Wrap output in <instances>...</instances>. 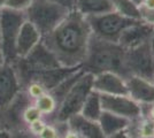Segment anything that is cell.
Segmentation results:
<instances>
[{
    "instance_id": "1",
    "label": "cell",
    "mask_w": 154,
    "mask_h": 138,
    "mask_svg": "<svg viewBox=\"0 0 154 138\" xmlns=\"http://www.w3.org/2000/svg\"><path fill=\"white\" fill-rule=\"evenodd\" d=\"M92 31L88 19L71 11L51 33L42 38L62 67H82Z\"/></svg>"
},
{
    "instance_id": "2",
    "label": "cell",
    "mask_w": 154,
    "mask_h": 138,
    "mask_svg": "<svg viewBox=\"0 0 154 138\" xmlns=\"http://www.w3.org/2000/svg\"><path fill=\"white\" fill-rule=\"evenodd\" d=\"M82 69L93 76L101 72H114L124 79L130 77L125 67V50L119 43L101 39L94 35L91 36Z\"/></svg>"
},
{
    "instance_id": "3",
    "label": "cell",
    "mask_w": 154,
    "mask_h": 138,
    "mask_svg": "<svg viewBox=\"0 0 154 138\" xmlns=\"http://www.w3.org/2000/svg\"><path fill=\"white\" fill-rule=\"evenodd\" d=\"M93 90V75L84 72L76 83L66 93L63 99L59 104L53 118L48 121L52 123H67L70 118L81 113L85 100Z\"/></svg>"
},
{
    "instance_id": "4",
    "label": "cell",
    "mask_w": 154,
    "mask_h": 138,
    "mask_svg": "<svg viewBox=\"0 0 154 138\" xmlns=\"http://www.w3.org/2000/svg\"><path fill=\"white\" fill-rule=\"evenodd\" d=\"M69 11L64 7L47 0H35L26 9V20L36 26L42 37L51 33L68 15Z\"/></svg>"
},
{
    "instance_id": "5",
    "label": "cell",
    "mask_w": 154,
    "mask_h": 138,
    "mask_svg": "<svg viewBox=\"0 0 154 138\" xmlns=\"http://www.w3.org/2000/svg\"><path fill=\"white\" fill-rule=\"evenodd\" d=\"M26 21V14L8 8L0 11V50L2 51L7 62L16 60L15 43L20 29Z\"/></svg>"
},
{
    "instance_id": "6",
    "label": "cell",
    "mask_w": 154,
    "mask_h": 138,
    "mask_svg": "<svg viewBox=\"0 0 154 138\" xmlns=\"http://www.w3.org/2000/svg\"><path fill=\"white\" fill-rule=\"evenodd\" d=\"M86 19L90 24L92 35L101 39L114 41V43H117L124 29H127L129 26L134 24L136 21H138L125 17L114 11L103 15L86 17Z\"/></svg>"
},
{
    "instance_id": "7",
    "label": "cell",
    "mask_w": 154,
    "mask_h": 138,
    "mask_svg": "<svg viewBox=\"0 0 154 138\" xmlns=\"http://www.w3.org/2000/svg\"><path fill=\"white\" fill-rule=\"evenodd\" d=\"M125 67L129 76H138L151 81L154 74V58L149 43L136 48L125 50Z\"/></svg>"
},
{
    "instance_id": "8",
    "label": "cell",
    "mask_w": 154,
    "mask_h": 138,
    "mask_svg": "<svg viewBox=\"0 0 154 138\" xmlns=\"http://www.w3.org/2000/svg\"><path fill=\"white\" fill-rule=\"evenodd\" d=\"M22 91L19 74L11 62L0 67V111L5 109Z\"/></svg>"
},
{
    "instance_id": "9",
    "label": "cell",
    "mask_w": 154,
    "mask_h": 138,
    "mask_svg": "<svg viewBox=\"0 0 154 138\" xmlns=\"http://www.w3.org/2000/svg\"><path fill=\"white\" fill-rule=\"evenodd\" d=\"M103 111L113 113L128 120H134L140 115L141 106L129 96L100 94Z\"/></svg>"
},
{
    "instance_id": "10",
    "label": "cell",
    "mask_w": 154,
    "mask_h": 138,
    "mask_svg": "<svg viewBox=\"0 0 154 138\" xmlns=\"http://www.w3.org/2000/svg\"><path fill=\"white\" fill-rule=\"evenodd\" d=\"M153 26L141 20L136 21L134 24L129 26L121 33L117 43L124 50H131L138 46L149 43L151 36L153 32Z\"/></svg>"
},
{
    "instance_id": "11",
    "label": "cell",
    "mask_w": 154,
    "mask_h": 138,
    "mask_svg": "<svg viewBox=\"0 0 154 138\" xmlns=\"http://www.w3.org/2000/svg\"><path fill=\"white\" fill-rule=\"evenodd\" d=\"M93 90L100 94L128 96L125 79L114 72H101L93 76Z\"/></svg>"
},
{
    "instance_id": "12",
    "label": "cell",
    "mask_w": 154,
    "mask_h": 138,
    "mask_svg": "<svg viewBox=\"0 0 154 138\" xmlns=\"http://www.w3.org/2000/svg\"><path fill=\"white\" fill-rule=\"evenodd\" d=\"M42 38L43 37L40 32L36 29V26L29 21H24V23L20 29L16 43H15L16 59L26 57L42 41Z\"/></svg>"
},
{
    "instance_id": "13",
    "label": "cell",
    "mask_w": 154,
    "mask_h": 138,
    "mask_svg": "<svg viewBox=\"0 0 154 138\" xmlns=\"http://www.w3.org/2000/svg\"><path fill=\"white\" fill-rule=\"evenodd\" d=\"M128 96L139 105L154 104V84L152 81L138 76H130L125 79Z\"/></svg>"
},
{
    "instance_id": "14",
    "label": "cell",
    "mask_w": 154,
    "mask_h": 138,
    "mask_svg": "<svg viewBox=\"0 0 154 138\" xmlns=\"http://www.w3.org/2000/svg\"><path fill=\"white\" fill-rule=\"evenodd\" d=\"M67 127L78 133L82 138H107L98 121L88 120L81 114L69 118L67 121Z\"/></svg>"
},
{
    "instance_id": "15",
    "label": "cell",
    "mask_w": 154,
    "mask_h": 138,
    "mask_svg": "<svg viewBox=\"0 0 154 138\" xmlns=\"http://www.w3.org/2000/svg\"><path fill=\"white\" fill-rule=\"evenodd\" d=\"M98 123L101 127V130L103 131L105 136L109 138L117 132L125 130L130 124V120L115 115L113 113L103 111L100 118L98 120Z\"/></svg>"
},
{
    "instance_id": "16",
    "label": "cell",
    "mask_w": 154,
    "mask_h": 138,
    "mask_svg": "<svg viewBox=\"0 0 154 138\" xmlns=\"http://www.w3.org/2000/svg\"><path fill=\"white\" fill-rule=\"evenodd\" d=\"M75 11L85 17H91L113 12L114 9L109 0H76Z\"/></svg>"
},
{
    "instance_id": "17",
    "label": "cell",
    "mask_w": 154,
    "mask_h": 138,
    "mask_svg": "<svg viewBox=\"0 0 154 138\" xmlns=\"http://www.w3.org/2000/svg\"><path fill=\"white\" fill-rule=\"evenodd\" d=\"M101 113H103V107H101L100 93L92 90L90 92V94L88 96L86 100H85L79 114L85 118H88V120L98 121Z\"/></svg>"
},
{
    "instance_id": "18",
    "label": "cell",
    "mask_w": 154,
    "mask_h": 138,
    "mask_svg": "<svg viewBox=\"0 0 154 138\" xmlns=\"http://www.w3.org/2000/svg\"><path fill=\"white\" fill-rule=\"evenodd\" d=\"M33 105L37 107V109L40 112L43 118H45L47 122L53 118V115L55 114L59 106L58 101L52 96L51 92H46L37 99H35Z\"/></svg>"
},
{
    "instance_id": "19",
    "label": "cell",
    "mask_w": 154,
    "mask_h": 138,
    "mask_svg": "<svg viewBox=\"0 0 154 138\" xmlns=\"http://www.w3.org/2000/svg\"><path fill=\"white\" fill-rule=\"evenodd\" d=\"M113 9L116 13L121 14L125 17L134 19V20H140V13L138 7L131 0H109Z\"/></svg>"
},
{
    "instance_id": "20",
    "label": "cell",
    "mask_w": 154,
    "mask_h": 138,
    "mask_svg": "<svg viewBox=\"0 0 154 138\" xmlns=\"http://www.w3.org/2000/svg\"><path fill=\"white\" fill-rule=\"evenodd\" d=\"M42 118H43L42 114L37 109V107L33 105V103L26 106L23 113H22V121H23L24 125H26V127L30 123H32V122H35V121H37V120Z\"/></svg>"
},
{
    "instance_id": "21",
    "label": "cell",
    "mask_w": 154,
    "mask_h": 138,
    "mask_svg": "<svg viewBox=\"0 0 154 138\" xmlns=\"http://www.w3.org/2000/svg\"><path fill=\"white\" fill-rule=\"evenodd\" d=\"M33 1L35 0H7L5 8L24 13L26 9L33 4Z\"/></svg>"
},
{
    "instance_id": "22",
    "label": "cell",
    "mask_w": 154,
    "mask_h": 138,
    "mask_svg": "<svg viewBox=\"0 0 154 138\" xmlns=\"http://www.w3.org/2000/svg\"><path fill=\"white\" fill-rule=\"evenodd\" d=\"M11 131H12V137L13 138H39L37 135L32 133L28 129V127H22V128L11 130Z\"/></svg>"
},
{
    "instance_id": "23",
    "label": "cell",
    "mask_w": 154,
    "mask_h": 138,
    "mask_svg": "<svg viewBox=\"0 0 154 138\" xmlns=\"http://www.w3.org/2000/svg\"><path fill=\"white\" fill-rule=\"evenodd\" d=\"M47 124V121H46L45 118H39L37 121H35V122H32L30 124L28 125V129L32 132V133H35V135H37L38 136L39 133L42 132V130L45 128V125Z\"/></svg>"
},
{
    "instance_id": "24",
    "label": "cell",
    "mask_w": 154,
    "mask_h": 138,
    "mask_svg": "<svg viewBox=\"0 0 154 138\" xmlns=\"http://www.w3.org/2000/svg\"><path fill=\"white\" fill-rule=\"evenodd\" d=\"M47 1H51V2H54L57 5L64 7L69 12L74 11L75 9V5H76V0H47Z\"/></svg>"
},
{
    "instance_id": "25",
    "label": "cell",
    "mask_w": 154,
    "mask_h": 138,
    "mask_svg": "<svg viewBox=\"0 0 154 138\" xmlns=\"http://www.w3.org/2000/svg\"><path fill=\"white\" fill-rule=\"evenodd\" d=\"M139 13H140V20L154 28V11H143Z\"/></svg>"
},
{
    "instance_id": "26",
    "label": "cell",
    "mask_w": 154,
    "mask_h": 138,
    "mask_svg": "<svg viewBox=\"0 0 154 138\" xmlns=\"http://www.w3.org/2000/svg\"><path fill=\"white\" fill-rule=\"evenodd\" d=\"M141 106V112L145 113L148 118H151L154 121V104L151 105H140Z\"/></svg>"
},
{
    "instance_id": "27",
    "label": "cell",
    "mask_w": 154,
    "mask_h": 138,
    "mask_svg": "<svg viewBox=\"0 0 154 138\" xmlns=\"http://www.w3.org/2000/svg\"><path fill=\"white\" fill-rule=\"evenodd\" d=\"M109 138H131L129 136L128 131H127V129L125 130H122V131L117 132L115 135H113V136H110Z\"/></svg>"
},
{
    "instance_id": "28",
    "label": "cell",
    "mask_w": 154,
    "mask_h": 138,
    "mask_svg": "<svg viewBox=\"0 0 154 138\" xmlns=\"http://www.w3.org/2000/svg\"><path fill=\"white\" fill-rule=\"evenodd\" d=\"M0 138H13L12 137V131L8 129H0Z\"/></svg>"
},
{
    "instance_id": "29",
    "label": "cell",
    "mask_w": 154,
    "mask_h": 138,
    "mask_svg": "<svg viewBox=\"0 0 154 138\" xmlns=\"http://www.w3.org/2000/svg\"><path fill=\"white\" fill-rule=\"evenodd\" d=\"M149 48H151V52H152V55L154 58V29L153 32H152V36H151V39H149Z\"/></svg>"
},
{
    "instance_id": "30",
    "label": "cell",
    "mask_w": 154,
    "mask_h": 138,
    "mask_svg": "<svg viewBox=\"0 0 154 138\" xmlns=\"http://www.w3.org/2000/svg\"><path fill=\"white\" fill-rule=\"evenodd\" d=\"M6 62H7L6 58H5V55H4V53H2V51L0 50V67L4 66V65H5Z\"/></svg>"
},
{
    "instance_id": "31",
    "label": "cell",
    "mask_w": 154,
    "mask_h": 138,
    "mask_svg": "<svg viewBox=\"0 0 154 138\" xmlns=\"http://www.w3.org/2000/svg\"><path fill=\"white\" fill-rule=\"evenodd\" d=\"M131 1H132V2H134V4H135V5L137 7H139L141 5V4H143V2L145 1V0H131Z\"/></svg>"
},
{
    "instance_id": "32",
    "label": "cell",
    "mask_w": 154,
    "mask_h": 138,
    "mask_svg": "<svg viewBox=\"0 0 154 138\" xmlns=\"http://www.w3.org/2000/svg\"><path fill=\"white\" fill-rule=\"evenodd\" d=\"M6 2H7V0H0V11L6 7Z\"/></svg>"
},
{
    "instance_id": "33",
    "label": "cell",
    "mask_w": 154,
    "mask_h": 138,
    "mask_svg": "<svg viewBox=\"0 0 154 138\" xmlns=\"http://www.w3.org/2000/svg\"><path fill=\"white\" fill-rule=\"evenodd\" d=\"M4 127H2V123H1V118H0V129H2Z\"/></svg>"
},
{
    "instance_id": "34",
    "label": "cell",
    "mask_w": 154,
    "mask_h": 138,
    "mask_svg": "<svg viewBox=\"0 0 154 138\" xmlns=\"http://www.w3.org/2000/svg\"><path fill=\"white\" fill-rule=\"evenodd\" d=\"M151 81H152V83L154 84V74H153V76H152V78H151Z\"/></svg>"
}]
</instances>
